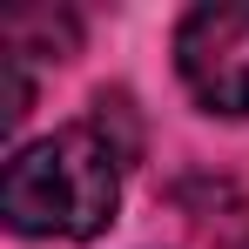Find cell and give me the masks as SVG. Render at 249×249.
Here are the masks:
<instances>
[{
    "label": "cell",
    "mask_w": 249,
    "mask_h": 249,
    "mask_svg": "<svg viewBox=\"0 0 249 249\" xmlns=\"http://www.w3.org/2000/svg\"><path fill=\"white\" fill-rule=\"evenodd\" d=\"M34 27H41V54H54V61L74 54V41H81V34H74V14H14V20H7V41H20V34H34Z\"/></svg>",
    "instance_id": "obj_3"
},
{
    "label": "cell",
    "mask_w": 249,
    "mask_h": 249,
    "mask_svg": "<svg viewBox=\"0 0 249 249\" xmlns=\"http://www.w3.org/2000/svg\"><path fill=\"white\" fill-rule=\"evenodd\" d=\"M27 101H34V81H27V54L0 47V122H7V128H20Z\"/></svg>",
    "instance_id": "obj_4"
},
{
    "label": "cell",
    "mask_w": 249,
    "mask_h": 249,
    "mask_svg": "<svg viewBox=\"0 0 249 249\" xmlns=\"http://www.w3.org/2000/svg\"><path fill=\"white\" fill-rule=\"evenodd\" d=\"M115 202H122V142H108L94 122L27 142L0 175V215L20 236L88 243L115 222Z\"/></svg>",
    "instance_id": "obj_1"
},
{
    "label": "cell",
    "mask_w": 249,
    "mask_h": 249,
    "mask_svg": "<svg viewBox=\"0 0 249 249\" xmlns=\"http://www.w3.org/2000/svg\"><path fill=\"white\" fill-rule=\"evenodd\" d=\"M175 68L209 115H249V0H209L182 14Z\"/></svg>",
    "instance_id": "obj_2"
}]
</instances>
